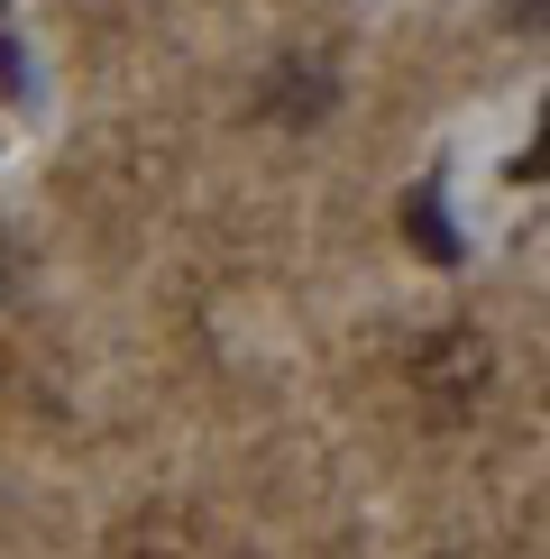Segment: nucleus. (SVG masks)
Segmentation results:
<instances>
[{
	"label": "nucleus",
	"instance_id": "nucleus-4",
	"mask_svg": "<svg viewBox=\"0 0 550 559\" xmlns=\"http://www.w3.org/2000/svg\"><path fill=\"white\" fill-rule=\"evenodd\" d=\"M19 83H28V74H19V46L0 37V92H19Z\"/></svg>",
	"mask_w": 550,
	"mask_h": 559
},
{
	"label": "nucleus",
	"instance_id": "nucleus-2",
	"mask_svg": "<svg viewBox=\"0 0 550 559\" xmlns=\"http://www.w3.org/2000/svg\"><path fill=\"white\" fill-rule=\"evenodd\" d=\"M514 175H523V183H541V175H550V110H541V147H533V156H523V166H514Z\"/></svg>",
	"mask_w": 550,
	"mask_h": 559
},
{
	"label": "nucleus",
	"instance_id": "nucleus-3",
	"mask_svg": "<svg viewBox=\"0 0 550 559\" xmlns=\"http://www.w3.org/2000/svg\"><path fill=\"white\" fill-rule=\"evenodd\" d=\"M504 19L514 28H550V0H504Z\"/></svg>",
	"mask_w": 550,
	"mask_h": 559
},
{
	"label": "nucleus",
	"instance_id": "nucleus-1",
	"mask_svg": "<svg viewBox=\"0 0 550 559\" xmlns=\"http://www.w3.org/2000/svg\"><path fill=\"white\" fill-rule=\"evenodd\" d=\"M404 239L422 248V258L458 266V229H450V202H441V193H412V202H404Z\"/></svg>",
	"mask_w": 550,
	"mask_h": 559
}]
</instances>
